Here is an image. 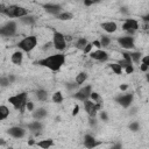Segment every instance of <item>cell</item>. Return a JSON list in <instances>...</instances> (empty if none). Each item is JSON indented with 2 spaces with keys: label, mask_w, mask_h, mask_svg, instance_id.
<instances>
[{
  "label": "cell",
  "mask_w": 149,
  "mask_h": 149,
  "mask_svg": "<svg viewBox=\"0 0 149 149\" xmlns=\"http://www.w3.org/2000/svg\"><path fill=\"white\" fill-rule=\"evenodd\" d=\"M64 62H65V55L55 54V55L44 57L42 59H38L36 62V64L41 65V66H44V68H48L51 71H58L62 68V65L64 64Z\"/></svg>",
  "instance_id": "obj_1"
},
{
  "label": "cell",
  "mask_w": 149,
  "mask_h": 149,
  "mask_svg": "<svg viewBox=\"0 0 149 149\" xmlns=\"http://www.w3.org/2000/svg\"><path fill=\"white\" fill-rule=\"evenodd\" d=\"M1 13L5 14L6 16H8V17H20V19L29 15L28 9H26L24 7L17 6V5H9Z\"/></svg>",
  "instance_id": "obj_2"
},
{
  "label": "cell",
  "mask_w": 149,
  "mask_h": 149,
  "mask_svg": "<svg viewBox=\"0 0 149 149\" xmlns=\"http://www.w3.org/2000/svg\"><path fill=\"white\" fill-rule=\"evenodd\" d=\"M8 101L9 104L13 105V107L15 109H19L21 113H23L26 106H27V93L26 92H21L19 94H15L13 97H9L8 98Z\"/></svg>",
  "instance_id": "obj_3"
},
{
  "label": "cell",
  "mask_w": 149,
  "mask_h": 149,
  "mask_svg": "<svg viewBox=\"0 0 149 149\" xmlns=\"http://www.w3.org/2000/svg\"><path fill=\"white\" fill-rule=\"evenodd\" d=\"M37 44V37L35 35H29V36H26L23 40H21L19 43H17V47L22 50V51H26V52H30Z\"/></svg>",
  "instance_id": "obj_4"
},
{
  "label": "cell",
  "mask_w": 149,
  "mask_h": 149,
  "mask_svg": "<svg viewBox=\"0 0 149 149\" xmlns=\"http://www.w3.org/2000/svg\"><path fill=\"white\" fill-rule=\"evenodd\" d=\"M52 43H54V48L56 50L63 51L66 48V41H65V36L59 33L54 30V36H52Z\"/></svg>",
  "instance_id": "obj_5"
},
{
  "label": "cell",
  "mask_w": 149,
  "mask_h": 149,
  "mask_svg": "<svg viewBox=\"0 0 149 149\" xmlns=\"http://www.w3.org/2000/svg\"><path fill=\"white\" fill-rule=\"evenodd\" d=\"M91 93H92V86L91 85H86V86L81 87L80 90H78L72 97L74 99L80 100V101H86V100H88Z\"/></svg>",
  "instance_id": "obj_6"
},
{
  "label": "cell",
  "mask_w": 149,
  "mask_h": 149,
  "mask_svg": "<svg viewBox=\"0 0 149 149\" xmlns=\"http://www.w3.org/2000/svg\"><path fill=\"white\" fill-rule=\"evenodd\" d=\"M139 29V22L135 19H126L122 23V30L133 34L135 30Z\"/></svg>",
  "instance_id": "obj_7"
},
{
  "label": "cell",
  "mask_w": 149,
  "mask_h": 149,
  "mask_svg": "<svg viewBox=\"0 0 149 149\" xmlns=\"http://www.w3.org/2000/svg\"><path fill=\"white\" fill-rule=\"evenodd\" d=\"M118 43L121 48L123 49H134L135 48V42H134V37L132 36H122V37H118Z\"/></svg>",
  "instance_id": "obj_8"
},
{
  "label": "cell",
  "mask_w": 149,
  "mask_h": 149,
  "mask_svg": "<svg viewBox=\"0 0 149 149\" xmlns=\"http://www.w3.org/2000/svg\"><path fill=\"white\" fill-rule=\"evenodd\" d=\"M16 33V23L14 21H9L7 22L1 29H0V34L2 36H13Z\"/></svg>",
  "instance_id": "obj_9"
},
{
  "label": "cell",
  "mask_w": 149,
  "mask_h": 149,
  "mask_svg": "<svg viewBox=\"0 0 149 149\" xmlns=\"http://www.w3.org/2000/svg\"><path fill=\"white\" fill-rule=\"evenodd\" d=\"M84 107H85V111L87 112L88 116L95 118L97 112L99 111V108H98V106H97V104H95L94 101H92V100H86V101H84Z\"/></svg>",
  "instance_id": "obj_10"
},
{
  "label": "cell",
  "mask_w": 149,
  "mask_h": 149,
  "mask_svg": "<svg viewBox=\"0 0 149 149\" xmlns=\"http://www.w3.org/2000/svg\"><path fill=\"white\" fill-rule=\"evenodd\" d=\"M115 101L119 105H121L122 107L127 108L133 102V94H122V95H119V97L115 98Z\"/></svg>",
  "instance_id": "obj_11"
},
{
  "label": "cell",
  "mask_w": 149,
  "mask_h": 149,
  "mask_svg": "<svg viewBox=\"0 0 149 149\" xmlns=\"http://www.w3.org/2000/svg\"><path fill=\"white\" fill-rule=\"evenodd\" d=\"M7 133H8V135H10V136H13L15 139H21V137L24 136L26 130L22 127H20V126H14V127L8 128Z\"/></svg>",
  "instance_id": "obj_12"
},
{
  "label": "cell",
  "mask_w": 149,
  "mask_h": 149,
  "mask_svg": "<svg viewBox=\"0 0 149 149\" xmlns=\"http://www.w3.org/2000/svg\"><path fill=\"white\" fill-rule=\"evenodd\" d=\"M101 142L100 141H97V139L90 134H86L84 136V146L87 148V149H93L95 148L97 146H99Z\"/></svg>",
  "instance_id": "obj_13"
},
{
  "label": "cell",
  "mask_w": 149,
  "mask_h": 149,
  "mask_svg": "<svg viewBox=\"0 0 149 149\" xmlns=\"http://www.w3.org/2000/svg\"><path fill=\"white\" fill-rule=\"evenodd\" d=\"M90 57L92 58V59H95V61H100V62H105V61H107L108 59V54L106 52V51H104V50H101V49H98V50H95V51H92L91 54H90Z\"/></svg>",
  "instance_id": "obj_14"
},
{
  "label": "cell",
  "mask_w": 149,
  "mask_h": 149,
  "mask_svg": "<svg viewBox=\"0 0 149 149\" xmlns=\"http://www.w3.org/2000/svg\"><path fill=\"white\" fill-rule=\"evenodd\" d=\"M43 8H44V10L47 13L52 14V15L61 14V9H62V7L58 3H44L43 5Z\"/></svg>",
  "instance_id": "obj_15"
},
{
  "label": "cell",
  "mask_w": 149,
  "mask_h": 149,
  "mask_svg": "<svg viewBox=\"0 0 149 149\" xmlns=\"http://www.w3.org/2000/svg\"><path fill=\"white\" fill-rule=\"evenodd\" d=\"M101 28H102L106 33H114V31H116L118 26H116L115 22H113V21H108V22H104V23H101Z\"/></svg>",
  "instance_id": "obj_16"
},
{
  "label": "cell",
  "mask_w": 149,
  "mask_h": 149,
  "mask_svg": "<svg viewBox=\"0 0 149 149\" xmlns=\"http://www.w3.org/2000/svg\"><path fill=\"white\" fill-rule=\"evenodd\" d=\"M10 61L15 65H21V63L23 61V54H22V51H15V52H13V55L10 56Z\"/></svg>",
  "instance_id": "obj_17"
},
{
  "label": "cell",
  "mask_w": 149,
  "mask_h": 149,
  "mask_svg": "<svg viewBox=\"0 0 149 149\" xmlns=\"http://www.w3.org/2000/svg\"><path fill=\"white\" fill-rule=\"evenodd\" d=\"M36 146L42 148V149H49L50 147L54 146V141L52 139H45V140H41L38 142H36Z\"/></svg>",
  "instance_id": "obj_18"
},
{
  "label": "cell",
  "mask_w": 149,
  "mask_h": 149,
  "mask_svg": "<svg viewBox=\"0 0 149 149\" xmlns=\"http://www.w3.org/2000/svg\"><path fill=\"white\" fill-rule=\"evenodd\" d=\"M47 114H48V112H47V109L45 108H37L35 112H33V116H34V119H36V120H41V119H43L44 116H47Z\"/></svg>",
  "instance_id": "obj_19"
},
{
  "label": "cell",
  "mask_w": 149,
  "mask_h": 149,
  "mask_svg": "<svg viewBox=\"0 0 149 149\" xmlns=\"http://www.w3.org/2000/svg\"><path fill=\"white\" fill-rule=\"evenodd\" d=\"M42 128H43V125L40 121H33L28 123V129H30L31 132H36V134L38 130H42Z\"/></svg>",
  "instance_id": "obj_20"
},
{
  "label": "cell",
  "mask_w": 149,
  "mask_h": 149,
  "mask_svg": "<svg viewBox=\"0 0 149 149\" xmlns=\"http://www.w3.org/2000/svg\"><path fill=\"white\" fill-rule=\"evenodd\" d=\"M86 79H87V73H86V72H79V73L76 76L74 83H76L77 85H81V84H84V83L86 81Z\"/></svg>",
  "instance_id": "obj_21"
},
{
  "label": "cell",
  "mask_w": 149,
  "mask_h": 149,
  "mask_svg": "<svg viewBox=\"0 0 149 149\" xmlns=\"http://www.w3.org/2000/svg\"><path fill=\"white\" fill-rule=\"evenodd\" d=\"M35 95H36V98H37L40 101H45V100L48 99V92H47L45 90H42V88L37 90V91L35 92Z\"/></svg>",
  "instance_id": "obj_22"
},
{
  "label": "cell",
  "mask_w": 149,
  "mask_h": 149,
  "mask_svg": "<svg viewBox=\"0 0 149 149\" xmlns=\"http://www.w3.org/2000/svg\"><path fill=\"white\" fill-rule=\"evenodd\" d=\"M87 44H88V43H87L86 38L80 37V38H78L77 42H76V48H77V49H80V50H84V48H85Z\"/></svg>",
  "instance_id": "obj_23"
},
{
  "label": "cell",
  "mask_w": 149,
  "mask_h": 149,
  "mask_svg": "<svg viewBox=\"0 0 149 149\" xmlns=\"http://www.w3.org/2000/svg\"><path fill=\"white\" fill-rule=\"evenodd\" d=\"M8 115H9V109H8V107L5 106V105L0 106V120H5Z\"/></svg>",
  "instance_id": "obj_24"
},
{
  "label": "cell",
  "mask_w": 149,
  "mask_h": 149,
  "mask_svg": "<svg viewBox=\"0 0 149 149\" xmlns=\"http://www.w3.org/2000/svg\"><path fill=\"white\" fill-rule=\"evenodd\" d=\"M20 20H21V22L24 23V24H33V23H35V21H36L35 16H33V15H27V16H24V17H21Z\"/></svg>",
  "instance_id": "obj_25"
},
{
  "label": "cell",
  "mask_w": 149,
  "mask_h": 149,
  "mask_svg": "<svg viewBox=\"0 0 149 149\" xmlns=\"http://www.w3.org/2000/svg\"><path fill=\"white\" fill-rule=\"evenodd\" d=\"M72 16H73V15H72L71 13H69V12H63V13H61V14L57 15V19H58V20H62V21H68V20H71Z\"/></svg>",
  "instance_id": "obj_26"
},
{
  "label": "cell",
  "mask_w": 149,
  "mask_h": 149,
  "mask_svg": "<svg viewBox=\"0 0 149 149\" xmlns=\"http://www.w3.org/2000/svg\"><path fill=\"white\" fill-rule=\"evenodd\" d=\"M109 68H111V70H112L115 74H121V73H122V68H121L118 63H111V64H109Z\"/></svg>",
  "instance_id": "obj_27"
},
{
  "label": "cell",
  "mask_w": 149,
  "mask_h": 149,
  "mask_svg": "<svg viewBox=\"0 0 149 149\" xmlns=\"http://www.w3.org/2000/svg\"><path fill=\"white\" fill-rule=\"evenodd\" d=\"M129 55H130V58H132V61L134 62V63H140V61L142 59V55H141V52H139V51H135V52H129Z\"/></svg>",
  "instance_id": "obj_28"
},
{
  "label": "cell",
  "mask_w": 149,
  "mask_h": 149,
  "mask_svg": "<svg viewBox=\"0 0 149 149\" xmlns=\"http://www.w3.org/2000/svg\"><path fill=\"white\" fill-rule=\"evenodd\" d=\"M52 101L56 102V104H61L63 101V95H62V92L57 91L52 94Z\"/></svg>",
  "instance_id": "obj_29"
},
{
  "label": "cell",
  "mask_w": 149,
  "mask_h": 149,
  "mask_svg": "<svg viewBox=\"0 0 149 149\" xmlns=\"http://www.w3.org/2000/svg\"><path fill=\"white\" fill-rule=\"evenodd\" d=\"M100 43H101V47H107L109 43H111V38L106 35H102L100 37Z\"/></svg>",
  "instance_id": "obj_30"
},
{
  "label": "cell",
  "mask_w": 149,
  "mask_h": 149,
  "mask_svg": "<svg viewBox=\"0 0 149 149\" xmlns=\"http://www.w3.org/2000/svg\"><path fill=\"white\" fill-rule=\"evenodd\" d=\"M118 64L122 68V69H126L127 66H129V65H133V63H130V62H128V61H126V59H120L119 62H118Z\"/></svg>",
  "instance_id": "obj_31"
},
{
  "label": "cell",
  "mask_w": 149,
  "mask_h": 149,
  "mask_svg": "<svg viewBox=\"0 0 149 149\" xmlns=\"http://www.w3.org/2000/svg\"><path fill=\"white\" fill-rule=\"evenodd\" d=\"M0 83H1V86H2V87H6V86H8V85L10 84V81H9L8 77H7V78H6V77H1Z\"/></svg>",
  "instance_id": "obj_32"
},
{
  "label": "cell",
  "mask_w": 149,
  "mask_h": 149,
  "mask_svg": "<svg viewBox=\"0 0 149 149\" xmlns=\"http://www.w3.org/2000/svg\"><path fill=\"white\" fill-rule=\"evenodd\" d=\"M139 128H140V125H139L137 122H132V123L129 125V129H130L132 132H137Z\"/></svg>",
  "instance_id": "obj_33"
},
{
  "label": "cell",
  "mask_w": 149,
  "mask_h": 149,
  "mask_svg": "<svg viewBox=\"0 0 149 149\" xmlns=\"http://www.w3.org/2000/svg\"><path fill=\"white\" fill-rule=\"evenodd\" d=\"M92 48H93L92 43H88V44H87V45L84 48L83 52H84V54H91V52H92Z\"/></svg>",
  "instance_id": "obj_34"
},
{
  "label": "cell",
  "mask_w": 149,
  "mask_h": 149,
  "mask_svg": "<svg viewBox=\"0 0 149 149\" xmlns=\"http://www.w3.org/2000/svg\"><path fill=\"white\" fill-rule=\"evenodd\" d=\"M100 119H101L102 121H107V120H108L107 113H106L105 111H101V112H100Z\"/></svg>",
  "instance_id": "obj_35"
},
{
  "label": "cell",
  "mask_w": 149,
  "mask_h": 149,
  "mask_svg": "<svg viewBox=\"0 0 149 149\" xmlns=\"http://www.w3.org/2000/svg\"><path fill=\"white\" fill-rule=\"evenodd\" d=\"M141 63H142V64H146V65H148V66H149V55L143 56V57H142V59H141Z\"/></svg>",
  "instance_id": "obj_36"
},
{
  "label": "cell",
  "mask_w": 149,
  "mask_h": 149,
  "mask_svg": "<svg viewBox=\"0 0 149 149\" xmlns=\"http://www.w3.org/2000/svg\"><path fill=\"white\" fill-rule=\"evenodd\" d=\"M51 47H54V43H52V42H48V43H45V44L43 45V48H42V49L45 51V50H49Z\"/></svg>",
  "instance_id": "obj_37"
},
{
  "label": "cell",
  "mask_w": 149,
  "mask_h": 149,
  "mask_svg": "<svg viewBox=\"0 0 149 149\" xmlns=\"http://www.w3.org/2000/svg\"><path fill=\"white\" fill-rule=\"evenodd\" d=\"M26 108H27L29 112H33V111H34V104H33L31 101H28V102H27V106H26Z\"/></svg>",
  "instance_id": "obj_38"
},
{
  "label": "cell",
  "mask_w": 149,
  "mask_h": 149,
  "mask_svg": "<svg viewBox=\"0 0 149 149\" xmlns=\"http://www.w3.org/2000/svg\"><path fill=\"white\" fill-rule=\"evenodd\" d=\"M140 70H141L142 72H147V71L149 70V66L146 65V64H142V63H141V65H140Z\"/></svg>",
  "instance_id": "obj_39"
},
{
  "label": "cell",
  "mask_w": 149,
  "mask_h": 149,
  "mask_svg": "<svg viewBox=\"0 0 149 149\" xmlns=\"http://www.w3.org/2000/svg\"><path fill=\"white\" fill-rule=\"evenodd\" d=\"M78 112H79V106L78 105H74V107H73V109H72V115L74 116V115H77L78 114Z\"/></svg>",
  "instance_id": "obj_40"
},
{
  "label": "cell",
  "mask_w": 149,
  "mask_h": 149,
  "mask_svg": "<svg viewBox=\"0 0 149 149\" xmlns=\"http://www.w3.org/2000/svg\"><path fill=\"white\" fill-rule=\"evenodd\" d=\"M88 123H90V126H95V125H97V120H95V118L90 116V119H88Z\"/></svg>",
  "instance_id": "obj_41"
},
{
  "label": "cell",
  "mask_w": 149,
  "mask_h": 149,
  "mask_svg": "<svg viewBox=\"0 0 149 149\" xmlns=\"http://www.w3.org/2000/svg\"><path fill=\"white\" fill-rule=\"evenodd\" d=\"M92 45H94V47H95V48H98V49H100V48H101V43H100V41H98V40L93 41Z\"/></svg>",
  "instance_id": "obj_42"
},
{
  "label": "cell",
  "mask_w": 149,
  "mask_h": 149,
  "mask_svg": "<svg viewBox=\"0 0 149 149\" xmlns=\"http://www.w3.org/2000/svg\"><path fill=\"white\" fill-rule=\"evenodd\" d=\"M125 70H126V73L130 74V73H132V72L134 71V68H133V65H129V66H127V68H126Z\"/></svg>",
  "instance_id": "obj_43"
},
{
  "label": "cell",
  "mask_w": 149,
  "mask_h": 149,
  "mask_svg": "<svg viewBox=\"0 0 149 149\" xmlns=\"http://www.w3.org/2000/svg\"><path fill=\"white\" fill-rule=\"evenodd\" d=\"M111 149H122V144H121L120 142H116V143H115Z\"/></svg>",
  "instance_id": "obj_44"
},
{
  "label": "cell",
  "mask_w": 149,
  "mask_h": 149,
  "mask_svg": "<svg viewBox=\"0 0 149 149\" xmlns=\"http://www.w3.org/2000/svg\"><path fill=\"white\" fill-rule=\"evenodd\" d=\"M97 1H88V0H85L84 1V5L85 6H91V5H93V3H95Z\"/></svg>",
  "instance_id": "obj_45"
},
{
  "label": "cell",
  "mask_w": 149,
  "mask_h": 149,
  "mask_svg": "<svg viewBox=\"0 0 149 149\" xmlns=\"http://www.w3.org/2000/svg\"><path fill=\"white\" fill-rule=\"evenodd\" d=\"M127 88H128V85H127V84H121V85H120V90H121V91H126Z\"/></svg>",
  "instance_id": "obj_46"
},
{
  "label": "cell",
  "mask_w": 149,
  "mask_h": 149,
  "mask_svg": "<svg viewBox=\"0 0 149 149\" xmlns=\"http://www.w3.org/2000/svg\"><path fill=\"white\" fill-rule=\"evenodd\" d=\"M142 19H143V21H144L146 23H149V14H147V15L142 16Z\"/></svg>",
  "instance_id": "obj_47"
},
{
  "label": "cell",
  "mask_w": 149,
  "mask_h": 149,
  "mask_svg": "<svg viewBox=\"0 0 149 149\" xmlns=\"http://www.w3.org/2000/svg\"><path fill=\"white\" fill-rule=\"evenodd\" d=\"M8 79H9V81H10V83H13L15 78H14V76H12V74H9V77H8Z\"/></svg>",
  "instance_id": "obj_48"
},
{
  "label": "cell",
  "mask_w": 149,
  "mask_h": 149,
  "mask_svg": "<svg viewBox=\"0 0 149 149\" xmlns=\"http://www.w3.org/2000/svg\"><path fill=\"white\" fill-rule=\"evenodd\" d=\"M71 40H72V37L70 35H65V41H71Z\"/></svg>",
  "instance_id": "obj_49"
},
{
  "label": "cell",
  "mask_w": 149,
  "mask_h": 149,
  "mask_svg": "<svg viewBox=\"0 0 149 149\" xmlns=\"http://www.w3.org/2000/svg\"><path fill=\"white\" fill-rule=\"evenodd\" d=\"M28 144H29V146H33V144H35L34 140H29V141H28Z\"/></svg>",
  "instance_id": "obj_50"
},
{
  "label": "cell",
  "mask_w": 149,
  "mask_h": 149,
  "mask_svg": "<svg viewBox=\"0 0 149 149\" xmlns=\"http://www.w3.org/2000/svg\"><path fill=\"white\" fill-rule=\"evenodd\" d=\"M146 79H147V81H149V72L146 74Z\"/></svg>",
  "instance_id": "obj_51"
},
{
  "label": "cell",
  "mask_w": 149,
  "mask_h": 149,
  "mask_svg": "<svg viewBox=\"0 0 149 149\" xmlns=\"http://www.w3.org/2000/svg\"><path fill=\"white\" fill-rule=\"evenodd\" d=\"M8 149H13V148H8Z\"/></svg>",
  "instance_id": "obj_52"
}]
</instances>
